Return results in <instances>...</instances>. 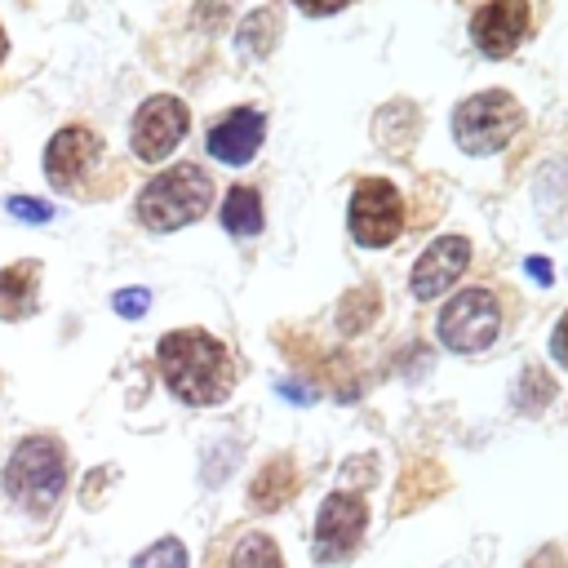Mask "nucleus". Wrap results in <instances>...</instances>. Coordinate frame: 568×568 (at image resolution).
Here are the masks:
<instances>
[{
	"label": "nucleus",
	"mask_w": 568,
	"mask_h": 568,
	"mask_svg": "<svg viewBox=\"0 0 568 568\" xmlns=\"http://www.w3.org/2000/svg\"><path fill=\"white\" fill-rule=\"evenodd\" d=\"M550 351H555V359L568 368V311H564V320H559L555 333H550Z\"/></svg>",
	"instance_id": "nucleus-21"
},
{
	"label": "nucleus",
	"mask_w": 568,
	"mask_h": 568,
	"mask_svg": "<svg viewBox=\"0 0 568 568\" xmlns=\"http://www.w3.org/2000/svg\"><path fill=\"white\" fill-rule=\"evenodd\" d=\"M351 235L364 248H386L404 231V200L386 178H368L351 195Z\"/></svg>",
	"instance_id": "nucleus-5"
},
{
	"label": "nucleus",
	"mask_w": 568,
	"mask_h": 568,
	"mask_svg": "<svg viewBox=\"0 0 568 568\" xmlns=\"http://www.w3.org/2000/svg\"><path fill=\"white\" fill-rule=\"evenodd\" d=\"M368 528V506L359 493H333L324 497L320 515H315V559L320 564H333V559H346L359 537Z\"/></svg>",
	"instance_id": "nucleus-7"
},
{
	"label": "nucleus",
	"mask_w": 568,
	"mask_h": 568,
	"mask_svg": "<svg viewBox=\"0 0 568 568\" xmlns=\"http://www.w3.org/2000/svg\"><path fill=\"white\" fill-rule=\"evenodd\" d=\"M222 226L231 235H257L262 231V200L253 186H231L222 200Z\"/></svg>",
	"instance_id": "nucleus-14"
},
{
	"label": "nucleus",
	"mask_w": 568,
	"mask_h": 568,
	"mask_svg": "<svg viewBox=\"0 0 568 568\" xmlns=\"http://www.w3.org/2000/svg\"><path fill=\"white\" fill-rule=\"evenodd\" d=\"M67 479V457L53 439H22L4 466V488L9 497H18L31 510H44L58 501Z\"/></svg>",
	"instance_id": "nucleus-4"
},
{
	"label": "nucleus",
	"mask_w": 568,
	"mask_h": 568,
	"mask_svg": "<svg viewBox=\"0 0 568 568\" xmlns=\"http://www.w3.org/2000/svg\"><path fill=\"white\" fill-rule=\"evenodd\" d=\"M160 373L169 382V390L182 399V404H217L231 395V355L217 337L209 333H195V328H178L169 337H160Z\"/></svg>",
	"instance_id": "nucleus-1"
},
{
	"label": "nucleus",
	"mask_w": 568,
	"mask_h": 568,
	"mask_svg": "<svg viewBox=\"0 0 568 568\" xmlns=\"http://www.w3.org/2000/svg\"><path fill=\"white\" fill-rule=\"evenodd\" d=\"M293 488H297V479H293V462L288 457H275V462H266L262 470H257V484H253V506L262 510H275V506H284L288 497H293Z\"/></svg>",
	"instance_id": "nucleus-15"
},
{
	"label": "nucleus",
	"mask_w": 568,
	"mask_h": 568,
	"mask_svg": "<svg viewBox=\"0 0 568 568\" xmlns=\"http://www.w3.org/2000/svg\"><path fill=\"white\" fill-rule=\"evenodd\" d=\"M231 568H284V564H280V550H275V541H271V537L248 532V537L235 546Z\"/></svg>",
	"instance_id": "nucleus-16"
},
{
	"label": "nucleus",
	"mask_w": 568,
	"mask_h": 568,
	"mask_svg": "<svg viewBox=\"0 0 568 568\" xmlns=\"http://www.w3.org/2000/svg\"><path fill=\"white\" fill-rule=\"evenodd\" d=\"M36 297V262H18L0 271V320H18L31 311Z\"/></svg>",
	"instance_id": "nucleus-13"
},
{
	"label": "nucleus",
	"mask_w": 568,
	"mask_h": 568,
	"mask_svg": "<svg viewBox=\"0 0 568 568\" xmlns=\"http://www.w3.org/2000/svg\"><path fill=\"white\" fill-rule=\"evenodd\" d=\"M284 395H288V399H302V404L311 399V390H306V386H293V382H284Z\"/></svg>",
	"instance_id": "nucleus-24"
},
{
	"label": "nucleus",
	"mask_w": 568,
	"mask_h": 568,
	"mask_svg": "<svg viewBox=\"0 0 568 568\" xmlns=\"http://www.w3.org/2000/svg\"><path fill=\"white\" fill-rule=\"evenodd\" d=\"M186 138V106L169 93H155L133 115V155L138 160H164Z\"/></svg>",
	"instance_id": "nucleus-8"
},
{
	"label": "nucleus",
	"mask_w": 568,
	"mask_h": 568,
	"mask_svg": "<svg viewBox=\"0 0 568 568\" xmlns=\"http://www.w3.org/2000/svg\"><path fill=\"white\" fill-rule=\"evenodd\" d=\"M93 155H98V138L84 124H71V129L53 133V142L44 146V173H49V182L67 186Z\"/></svg>",
	"instance_id": "nucleus-12"
},
{
	"label": "nucleus",
	"mask_w": 568,
	"mask_h": 568,
	"mask_svg": "<svg viewBox=\"0 0 568 568\" xmlns=\"http://www.w3.org/2000/svg\"><path fill=\"white\" fill-rule=\"evenodd\" d=\"M4 49H9V40H4V31H0V58H4Z\"/></svg>",
	"instance_id": "nucleus-25"
},
{
	"label": "nucleus",
	"mask_w": 568,
	"mask_h": 568,
	"mask_svg": "<svg viewBox=\"0 0 568 568\" xmlns=\"http://www.w3.org/2000/svg\"><path fill=\"white\" fill-rule=\"evenodd\" d=\"M470 36H475V44H479L488 58L515 53V44L528 36V4H524V0H488V4L475 13Z\"/></svg>",
	"instance_id": "nucleus-9"
},
{
	"label": "nucleus",
	"mask_w": 568,
	"mask_h": 568,
	"mask_svg": "<svg viewBox=\"0 0 568 568\" xmlns=\"http://www.w3.org/2000/svg\"><path fill=\"white\" fill-rule=\"evenodd\" d=\"M146 306H151V293H146V288H120V293H115V311L129 315V320L146 315Z\"/></svg>",
	"instance_id": "nucleus-19"
},
{
	"label": "nucleus",
	"mask_w": 568,
	"mask_h": 568,
	"mask_svg": "<svg viewBox=\"0 0 568 568\" xmlns=\"http://www.w3.org/2000/svg\"><path fill=\"white\" fill-rule=\"evenodd\" d=\"M524 266H528V275H532L537 284H550V280H555V271H550V262H546V257H528Z\"/></svg>",
	"instance_id": "nucleus-23"
},
{
	"label": "nucleus",
	"mask_w": 568,
	"mask_h": 568,
	"mask_svg": "<svg viewBox=\"0 0 568 568\" xmlns=\"http://www.w3.org/2000/svg\"><path fill=\"white\" fill-rule=\"evenodd\" d=\"M466 262H470V244L462 235H439L417 257V266H413V297H422V302L439 297L448 284H457V275L466 271Z\"/></svg>",
	"instance_id": "nucleus-10"
},
{
	"label": "nucleus",
	"mask_w": 568,
	"mask_h": 568,
	"mask_svg": "<svg viewBox=\"0 0 568 568\" xmlns=\"http://www.w3.org/2000/svg\"><path fill=\"white\" fill-rule=\"evenodd\" d=\"M4 209H9L13 217H27V222H49V217H53V209H49V204H40V200H27V195H13Z\"/></svg>",
	"instance_id": "nucleus-20"
},
{
	"label": "nucleus",
	"mask_w": 568,
	"mask_h": 568,
	"mask_svg": "<svg viewBox=\"0 0 568 568\" xmlns=\"http://www.w3.org/2000/svg\"><path fill=\"white\" fill-rule=\"evenodd\" d=\"M133 568H186V546H182L178 537H164V541L146 546V550L133 559Z\"/></svg>",
	"instance_id": "nucleus-18"
},
{
	"label": "nucleus",
	"mask_w": 568,
	"mask_h": 568,
	"mask_svg": "<svg viewBox=\"0 0 568 568\" xmlns=\"http://www.w3.org/2000/svg\"><path fill=\"white\" fill-rule=\"evenodd\" d=\"M262 133H266L262 115L248 111V106H240V111L222 115L209 129V155L222 160V164H248L257 155V146H262Z\"/></svg>",
	"instance_id": "nucleus-11"
},
{
	"label": "nucleus",
	"mask_w": 568,
	"mask_h": 568,
	"mask_svg": "<svg viewBox=\"0 0 568 568\" xmlns=\"http://www.w3.org/2000/svg\"><path fill=\"white\" fill-rule=\"evenodd\" d=\"M213 200V182L204 169L195 164H173L160 178H151L138 195V217L151 231H178L186 222H195Z\"/></svg>",
	"instance_id": "nucleus-2"
},
{
	"label": "nucleus",
	"mask_w": 568,
	"mask_h": 568,
	"mask_svg": "<svg viewBox=\"0 0 568 568\" xmlns=\"http://www.w3.org/2000/svg\"><path fill=\"white\" fill-rule=\"evenodd\" d=\"M519 129V106L510 93L501 89H484L475 98H466L453 111V138L466 155H493L501 151Z\"/></svg>",
	"instance_id": "nucleus-3"
},
{
	"label": "nucleus",
	"mask_w": 568,
	"mask_h": 568,
	"mask_svg": "<svg viewBox=\"0 0 568 568\" xmlns=\"http://www.w3.org/2000/svg\"><path fill=\"white\" fill-rule=\"evenodd\" d=\"M297 9H306V13H315V18H324V13H337L346 0H293Z\"/></svg>",
	"instance_id": "nucleus-22"
},
{
	"label": "nucleus",
	"mask_w": 568,
	"mask_h": 568,
	"mask_svg": "<svg viewBox=\"0 0 568 568\" xmlns=\"http://www.w3.org/2000/svg\"><path fill=\"white\" fill-rule=\"evenodd\" d=\"M275 13L271 9H257V13H248V22L240 27V49H248V53H266L271 49V40H275Z\"/></svg>",
	"instance_id": "nucleus-17"
},
{
	"label": "nucleus",
	"mask_w": 568,
	"mask_h": 568,
	"mask_svg": "<svg viewBox=\"0 0 568 568\" xmlns=\"http://www.w3.org/2000/svg\"><path fill=\"white\" fill-rule=\"evenodd\" d=\"M497 324H501V311H497L493 293L466 288L453 302H444V311H439V342L448 351L470 355V351H484L497 337Z\"/></svg>",
	"instance_id": "nucleus-6"
}]
</instances>
